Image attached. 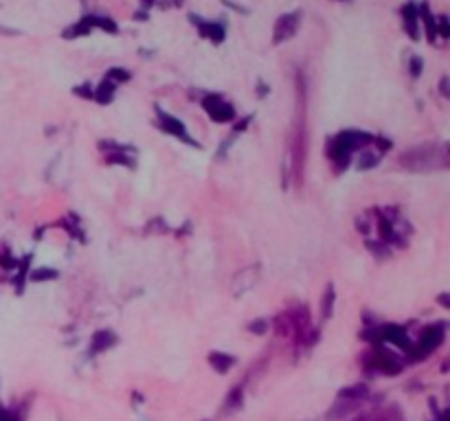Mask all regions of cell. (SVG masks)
Segmentation results:
<instances>
[{
	"instance_id": "cell-1",
	"label": "cell",
	"mask_w": 450,
	"mask_h": 421,
	"mask_svg": "<svg viewBox=\"0 0 450 421\" xmlns=\"http://www.w3.org/2000/svg\"><path fill=\"white\" fill-rule=\"evenodd\" d=\"M448 147L439 143H422L400 156V167L413 173H426L448 167Z\"/></svg>"
},
{
	"instance_id": "cell-2",
	"label": "cell",
	"mask_w": 450,
	"mask_h": 421,
	"mask_svg": "<svg viewBox=\"0 0 450 421\" xmlns=\"http://www.w3.org/2000/svg\"><path fill=\"white\" fill-rule=\"evenodd\" d=\"M371 141H374V136L367 134V132L347 130V132H341L339 136H334L332 141H329L325 152H327V158L334 163L336 171H343V169H347L349 158H351V154L356 152V149L371 143Z\"/></svg>"
},
{
	"instance_id": "cell-3",
	"label": "cell",
	"mask_w": 450,
	"mask_h": 421,
	"mask_svg": "<svg viewBox=\"0 0 450 421\" xmlns=\"http://www.w3.org/2000/svg\"><path fill=\"white\" fill-rule=\"evenodd\" d=\"M444 338H446V325L444 323H435V325H429L422 334H419V340H417V345H413L411 347V351L415 353L417 351V355H413V357H424V355H429L431 351H435L441 343H444Z\"/></svg>"
},
{
	"instance_id": "cell-4",
	"label": "cell",
	"mask_w": 450,
	"mask_h": 421,
	"mask_svg": "<svg viewBox=\"0 0 450 421\" xmlns=\"http://www.w3.org/2000/svg\"><path fill=\"white\" fill-rule=\"evenodd\" d=\"M202 108L209 112V116H211L216 123H229L235 118V108L218 95H206L202 99Z\"/></svg>"
},
{
	"instance_id": "cell-5",
	"label": "cell",
	"mask_w": 450,
	"mask_h": 421,
	"mask_svg": "<svg viewBox=\"0 0 450 421\" xmlns=\"http://www.w3.org/2000/svg\"><path fill=\"white\" fill-rule=\"evenodd\" d=\"M156 114H159V126H161L167 134H171V136H176V138H180V141L191 143V145H196V147H198V143L189 136V132H187L185 123L180 121V118H176V116H171V114L163 112L161 108H156Z\"/></svg>"
},
{
	"instance_id": "cell-6",
	"label": "cell",
	"mask_w": 450,
	"mask_h": 421,
	"mask_svg": "<svg viewBox=\"0 0 450 421\" xmlns=\"http://www.w3.org/2000/svg\"><path fill=\"white\" fill-rule=\"evenodd\" d=\"M380 338L386 340V343H391V345H396L402 351H411V347H413V340L406 334V329L402 325H396V323L382 325L380 327Z\"/></svg>"
},
{
	"instance_id": "cell-7",
	"label": "cell",
	"mask_w": 450,
	"mask_h": 421,
	"mask_svg": "<svg viewBox=\"0 0 450 421\" xmlns=\"http://www.w3.org/2000/svg\"><path fill=\"white\" fill-rule=\"evenodd\" d=\"M299 22H301V11H292V14H284L277 24H275V31H273V40L275 44H281L286 40H290L296 29H299Z\"/></svg>"
},
{
	"instance_id": "cell-8",
	"label": "cell",
	"mask_w": 450,
	"mask_h": 421,
	"mask_svg": "<svg viewBox=\"0 0 450 421\" xmlns=\"http://www.w3.org/2000/svg\"><path fill=\"white\" fill-rule=\"evenodd\" d=\"M259 281V265H251V268H244L239 270V273L235 275L233 279V285H231V292L233 296H244L246 292H251Z\"/></svg>"
},
{
	"instance_id": "cell-9",
	"label": "cell",
	"mask_w": 450,
	"mask_h": 421,
	"mask_svg": "<svg viewBox=\"0 0 450 421\" xmlns=\"http://www.w3.org/2000/svg\"><path fill=\"white\" fill-rule=\"evenodd\" d=\"M369 367L371 369H378L380 373H386V375H398L402 371L400 360L391 351H384V349L374 351V355L369 360Z\"/></svg>"
},
{
	"instance_id": "cell-10",
	"label": "cell",
	"mask_w": 450,
	"mask_h": 421,
	"mask_svg": "<svg viewBox=\"0 0 450 421\" xmlns=\"http://www.w3.org/2000/svg\"><path fill=\"white\" fill-rule=\"evenodd\" d=\"M402 16H404V31L409 34L411 40H417L419 38V31H417V20H419L417 5L415 3H406L402 7Z\"/></svg>"
},
{
	"instance_id": "cell-11",
	"label": "cell",
	"mask_w": 450,
	"mask_h": 421,
	"mask_svg": "<svg viewBox=\"0 0 450 421\" xmlns=\"http://www.w3.org/2000/svg\"><path fill=\"white\" fill-rule=\"evenodd\" d=\"M209 365H211L218 373H226L235 365V357L224 351H211L209 353Z\"/></svg>"
},
{
	"instance_id": "cell-12",
	"label": "cell",
	"mask_w": 450,
	"mask_h": 421,
	"mask_svg": "<svg viewBox=\"0 0 450 421\" xmlns=\"http://www.w3.org/2000/svg\"><path fill=\"white\" fill-rule=\"evenodd\" d=\"M112 345H116V336L110 332V329H104V332H97L93 336V345H90V351H93V353H101V351L110 349Z\"/></svg>"
},
{
	"instance_id": "cell-13",
	"label": "cell",
	"mask_w": 450,
	"mask_h": 421,
	"mask_svg": "<svg viewBox=\"0 0 450 421\" xmlns=\"http://www.w3.org/2000/svg\"><path fill=\"white\" fill-rule=\"evenodd\" d=\"M367 395H369V388L363 386V384H356V386L339 390V400H345V402H363Z\"/></svg>"
},
{
	"instance_id": "cell-14",
	"label": "cell",
	"mask_w": 450,
	"mask_h": 421,
	"mask_svg": "<svg viewBox=\"0 0 450 421\" xmlns=\"http://www.w3.org/2000/svg\"><path fill=\"white\" fill-rule=\"evenodd\" d=\"M334 300H336V292H334V285L329 283L325 288V294H323V303H321V316L327 320V318H332L334 314Z\"/></svg>"
},
{
	"instance_id": "cell-15",
	"label": "cell",
	"mask_w": 450,
	"mask_h": 421,
	"mask_svg": "<svg viewBox=\"0 0 450 421\" xmlns=\"http://www.w3.org/2000/svg\"><path fill=\"white\" fill-rule=\"evenodd\" d=\"M114 90H116V86L112 83V81H101L97 88H95V93H93V97L99 101V103H104V106H108L110 101H112V97H114Z\"/></svg>"
},
{
	"instance_id": "cell-16",
	"label": "cell",
	"mask_w": 450,
	"mask_h": 421,
	"mask_svg": "<svg viewBox=\"0 0 450 421\" xmlns=\"http://www.w3.org/2000/svg\"><path fill=\"white\" fill-rule=\"evenodd\" d=\"M417 11H419V16H422L424 24H426L429 42H435V38H437V26H435V20H433V16H431V11H429V5H426V3H422V5L417 7Z\"/></svg>"
},
{
	"instance_id": "cell-17",
	"label": "cell",
	"mask_w": 450,
	"mask_h": 421,
	"mask_svg": "<svg viewBox=\"0 0 450 421\" xmlns=\"http://www.w3.org/2000/svg\"><path fill=\"white\" fill-rule=\"evenodd\" d=\"M242 397H244V390H242V386H235L231 393H229V397H226V406H224V412H233V410H237L239 406H242Z\"/></svg>"
},
{
	"instance_id": "cell-18",
	"label": "cell",
	"mask_w": 450,
	"mask_h": 421,
	"mask_svg": "<svg viewBox=\"0 0 450 421\" xmlns=\"http://www.w3.org/2000/svg\"><path fill=\"white\" fill-rule=\"evenodd\" d=\"M84 20L90 26H99V29H104V31H108V34H116V24L110 18H104V16H86Z\"/></svg>"
},
{
	"instance_id": "cell-19",
	"label": "cell",
	"mask_w": 450,
	"mask_h": 421,
	"mask_svg": "<svg viewBox=\"0 0 450 421\" xmlns=\"http://www.w3.org/2000/svg\"><path fill=\"white\" fill-rule=\"evenodd\" d=\"M200 31H202V36L211 38L214 42H222V40H224V29H222L220 24L204 22V24H200Z\"/></svg>"
},
{
	"instance_id": "cell-20",
	"label": "cell",
	"mask_w": 450,
	"mask_h": 421,
	"mask_svg": "<svg viewBox=\"0 0 450 421\" xmlns=\"http://www.w3.org/2000/svg\"><path fill=\"white\" fill-rule=\"evenodd\" d=\"M90 29H93V26H90V24L81 18L77 24H73V26H69V29H66V31H64V38H79V36H88V34H90Z\"/></svg>"
},
{
	"instance_id": "cell-21",
	"label": "cell",
	"mask_w": 450,
	"mask_h": 421,
	"mask_svg": "<svg viewBox=\"0 0 450 421\" xmlns=\"http://www.w3.org/2000/svg\"><path fill=\"white\" fill-rule=\"evenodd\" d=\"M57 270H53V268H38V270H34L31 273V281H36V283H44V281H53V279H57Z\"/></svg>"
},
{
	"instance_id": "cell-22",
	"label": "cell",
	"mask_w": 450,
	"mask_h": 421,
	"mask_svg": "<svg viewBox=\"0 0 450 421\" xmlns=\"http://www.w3.org/2000/svg\"><path fill=\"white\" fill-rule=\"evenodd\" d=\"M360 421H400V410L391 408L386 412H380V415H371V417H363Z\"/></svg>"
},
{
	"instance_id": "cell-23",
	"label": "cell",
	"mask_w": 450,
	"mask_h": 421,
	"mask_svg": "<svg viewBox=\"0 0 450 421\" xmlns=\"http://www.w3.org/2000/svg\"><path fill=\"white\" fill-rule=\"evenodd\" d=\"M108 81H112L114 86H116V83H124V81H130V73H128L126 69H110Z\"/></svg>"
},
{
	"instance_id": "cell-24",
	"label": "cell",
	"mask_w": 450,
	"mask_h": 421,
	"mask_svg": "<svg viewBox=\"0 0 450 421\" xmlns=\"http://www.w3.org/2000/svg\"><path fill=\"white\" fill-rule=\"evenodd\" d=\"M378 163H380V158H378L376 154L365 152L363 156H360V161H358V169H360V171H363V169H374Z\"/></svg>"
},
{
	"instance_id": "cell-25",
	"label": "cell",
	"mask_w": 450,
	"mask_h": 421,
	"mask_svg": "<svg viewBox=\"0 0 450 421\" xmlns=\"http://www.w3.org/2000/svg\"><path fill=\"white\" fill-rule=\"evenodd\" d=\"M249 332H251V334H257V336L266 334V332H268V320H264V318H257V320L249 323Z\"/></svg>"
},
{
	"instance_id": "cell-26",
	"label": "cell",
	"mask_w": 450,
	"mask_h": 421,
	"mask_svg": "<svg viewBox=\"0 0 450 421\" xmlns=\"http://www.w3.org/2000/svg\"><path fill=\"white\" fill-rule=\"evenodd\" d=\"M422 66H424L422 57H411V75H413V77H419V75H422Z\"/></svg>"
},
{
	"instance_id": "cell-27",
	"label": "cell",
	"mask_w": 450,
	"mask_h": 421,
	"mask_svg": "<svg viewBox=\"0 0 450 421\" xmlns=\"http://www.w3.org/2000/svg\"><path fill=\"white\" fill-rule=\"evenodd\" d=\"M439 36L450 38V29H448V18L446 16H439Z\"/></svg>"
},
{
	"instance_id": "cell-28",
	"label": "cell",
	"mask_w": 450,
	"mask_h": 421,
	"mask_svg": "<svg viewBox=\"0 0 450 421\" xmlns=\"http://www.w3.org/2000/svg\"><path fill=\"white\" fill-rule=\"evenodd\" d=\"M75 93H77V95H81V97H86V99H90V97H93V90H90V86H88V83H84V86H77V88H75Z\"/></svg>"
},
{
	"instance_id": "cell-29",
	"label": "cell",
	"mask_w": 450,
	"mask_h": 421,
	"mask_svg": "<svg viewBox=\"0 0 450 421\" xmlns=\"http://www.w3.org/2000/svg\"><path fill=\"white\" fill-rule=\"evenodd\" d=\"M376 143H378V147L382 149V152H386V149H391V141H389V138H376Z\"/></svg>"
},
{
	"instance_id": "cell-30",
	"label": "cell",
	"mask_w": 450,
	"mask_h": 421,
	"mask_svg": "<svg viewBox=\"0 0 450 421\" xmlns=\"http://www.w3.org/2000/svg\"><path fill=\"white\" fill-rule=\"evenodd\" d=\"M0 421H20V419H18L14 412H7V410H5L3 415H0Z\"/></svg>"
},
{
	"instance_id": "cell-31",
	"label": "cell",
	"mask_w": 450,
	"mask_h": 421,
	"mask_svg": "<svg viewBox=\"0 0 450 421\" xmlns=\"http://www.w3.org/2000/svg\"><path fill=\"white\" fill-rule=\"evenodd\" d=\"M441 95L448 97V79H446V77L441 79Z\"/></svg>"
},
{
	"instance_id": "cell-32",
	"label": "cell",
	"mask_w": 450,
	"mask_h": 421,
	"mask_svg": "<svg viewBox=\"0 0 450 421\" xmlns=\"http://www.w3.org/2000/svg\"><path fill=\"white\" fill-rule=\"evenodd\" d=\"M439 298H441V305H444V308H448V294H441Z\"/></svg>"
},
{
	"instance_id": "cell-33",
	"label": "cell",
	"mask_w": 450,
	"mask_h": 421,
	"mask_svg": "<svg viewBox=\"0 0 450 421\" xmlns=\"http://www.w3.org/2000/svg\"><path fill=\"white\" fill-rule=\"evenodd\" d=\"M141 3H143V7H149V5L154 3V0H141Z\"/></svg>"
},
{
	"instance_id": "cell-34",
	"label": "cell",
	"mask_w": 450,
	"mask_h": 421,
	"mask_svg": "<svg viewBox=\"0 0 450 421\" xmlns=\"http://www.w3.org/2000/svg\"><path fill=\"white\" fill-rule=\"evenodd\" d=\"M3 412H5V408H3V406H0V415H3Z\"/></svg>"
}]
</instances>
